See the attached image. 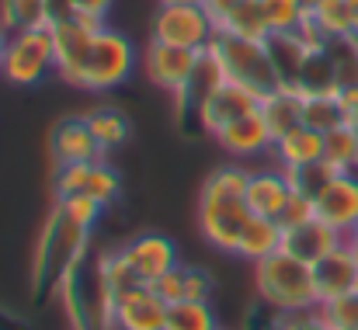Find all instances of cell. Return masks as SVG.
I'll return each mask as SVG.
<instances>
[{"instance_id":"1","label":"cell","mask_w":358,"mask_h":330,"mask_svg":"<svg viewBox=\"0 0 358 330\" xmlns=\"http://www.w3.org/2000/svg\"><path fill=\"white\" fill-rule=\"evenodd\" d=\"M254 285L257 299L282 310V313H303L317 310V282H313V264L292 257L289 250H278L264 261L254 264Z\"/></svg>"},{"instance_id":"2","label":"cell","mask_w":358,"mask_h":330,"mask_svg":"<svg viewBox=\"0 0 358 330\" xmlns=\"http://www.w3.org/2000/svg\"><path fill=\"white\" fill-rule=\"evenodd\" d=\"M209 52L216 56L220 70L227 80L234 84H243L247 91H254L257 98L271 94L278 84V73L271 66V56H268V45L257 42V38H240V35H230V31H220L209 45Z\"/></svg>"},{"instance_id":"3","label":"cell","mask_w":358,"mask_h":330,"mask_svg":"<svg viewBox=\"0 0 358 330\" xmlns=\"http://www.w3.org/2000/svg\"><path fill=\"white\" fill-rule=\"evenodd\" d=\"M136 63H139V52H136L132 38L105 24L91 38V49H87V59L80 66V84L77 87L80 91H115L132 77Z\"/></svg>"},{"instance_id":"4","label":"cell","mask_w":358,"mask_h":330,"mask_svg":"<svg viewBox=\"0 0 358 330\" xmlns=\"http://www.w3.org/2000/svg\"><path fill=\"white\" fill-rule=\"evenodd\" d=\"M49 73H56V49L49 28H31V31H14L3 49L0 77L10 87H35Z\"/></svg>"},{"instance_id":"5","label":"cell","mask_w":358,"mask_h":330,"mask_svg":"<svg viewBox=\"0 0 358 330\" xmlns=\"http://www.w3.org/2000/svg\"><path fill=\"white\" fill-rule=\"evenodd\" d=\"M216 35L220 28L202 3H157V14L150 21V38L192 52H206Z\"/></svg>"},{"instance_id":"6","label":"cell","mask_w":358,"mask_h":330,"mask_svg":"<svg viewBox=\"0 0 358 330\" xmlns=\"http://www.w3.org/2000/svg\"><path fill=\"white\" fill-rule=\"evenodd\" d=\"M94 24L73 17V14H56L52 24H49V35H52V49H56V77L70 87L80 84V66L87 59V49H91V38H94Z\"/></svg>"},{"instance_id":"7","label":"cell","mask_w":358,"mask_h":330,"mask_svg":"<svg viewBox=\"0 0 358 330\" xmlns=\"http://www.w3.org/2000/svg\"><path fill=\"white\" fill-rule=\"evenodd\" d=\"M247 220H250V209L243 199H216V195L199 199V229L216 250L237 254L240 233H243Z\"/></svg>"},{"instance_id":"8","label":"cell","mask_w":358,"mask_h":330,"mask_svg":"<svg viewBox=\"0 0 358 330\" xmlns=\"http://www.w3.org/2000/svg\"><path fill=\"white\" fill-rule=\"evenodd\" d=\"M122 181L105 160H87V164H66L56 174V199H94L101 206H112L119 199Z\"/></svg>"},{"instance_id":"9","label":"cell","mask_w":358,"mask_h":330,"mask_svg":"<svg viewBox=\"0 0 358 330\" xmlns=\"http://www.w3.org/2000/svg\"><path fill=\"white\" fill-rule=\"evenodd\" d=\"M122 254L143 285H153L157 278H164L167 271L178 268V247L164 233H139L136 240H129L122 247Z\"/></svg>"},{"instance_id":"10","label":"cell","mask_w":358,"mask_h":330,"mask_svg":"<svg viewBox=\"0 0 358 330\" xmlns=\"http://www.w3.org/2000/svg\"><path fill=\"white\" fill-rule=\"evenodd\" d=\"M261 108V98L254 94V91H247L243 84H234V80H223L199 108H195V118H199V125L206 129V132H220V129H227L230 122H237L243 115H250V111Z\"/></svg>"},{"instance_id":"11","label":"cell","mask_w":358,"mask_h":330,"mask_svg":"<svg viewBox=\"0 0 358 330\" xmlns=\"http://www.w3.org/2000/svg\"><path fill=\"white\" fill-rule=\"evenodd\" d=\"M195 59H199V52H192V49H178V45H167V42L150 38L146 56H143V66H146L150 84H157L160 91L181 94L185 84H188V77H192V70H195Z\"/></svg>"},{"instance_id":"12","label":"cell","mask_w":358,"mask_h":330,"mask_svg":"<svg viewBox=\"0 0 358 330\" xmlns=\"http://www.w3.org/2000/svg\"><path fill=\"white\" fill-rule=\"evenodd\" d=\"M49 150H52V160L59 167L66 164H87V160H105V150L101 143L94 139L91 125L84 115H70L63 122L52 125V136H49Z\"/></svg>"},{"instance_id":"13","label":"cell","mask_w":358,"mask_h":330,"mask_svg":"<svg viewBox=\"0 0 358 330\" xmlns=\"http://www.w3.org/2000/svg\"><path fill=\"white\" fill-rule=\"evenodd\" d=\"M167 303L157 296L153 285H136L115 299V327L119 330H164L167 327Z\"/></svg>"},{"instance_id":"14","label":"cell","mask_w":358,"mask_h":330,"mask_svg":"<svg viewBox=\"0 0 358 330\" xmlns=\"http://www.w3.org/2000/svg\"><path fill=\"white\" fill-rule=\"evenodd\" d=\"M313 209L317 220L334 226L338 233H348L358 222V174H334L313 199Z\"/></svg>"},{"instance_id":"15","label":"cell","mask_w":358,"mask_h":330,"mask_svg":"<svg viewBox=\"0 0 358 330\" xmlns=\"http://www.w3.org/2000/svg\"><path fill=\"white\" fill-rule=\"evenodd\" d=\"M216 143H220L230 157L250 160V157H264V153H271L275 136H271L264 115H261V108H257V111H250V115H243V118H237V122H230L227 129H220V132H216Z\"/></svg>"},{"instance_id":"16","label":"cell","mask_w":358,"mask_h":330,"mask_svg":"<svg viewBox=\"0 0 358 330\" xmlns=\"http://www.w3.org/2000/svg\"><path fill=\"white\" fill-rule=\"evenodd\" d=\"M313 282H317V299L320 303H331V299H341V296L355 292L358 254L348 243H341L338 250H331L324 261L313 264Z\"/></svg>"},{"instance_id":"17","label":"cell","mask_w":358,"mask_h":330,"mask_svg":"<svg viewBox=\"0 0 358 330\" xmlns=\"http://www.w3.org/2000/svg\"><path fill=\"white\" fill-rule=\"evenodd\" d=\"M289 199H292V188H289L285 171H250V174H247L243 202H247L250 216L278 220Z\"/></svg>"},{"instance_id":"18","label":"cell","mask_w":358,"mask_h":330,"mask_svg":"<svg viewBox=\"0 0 358 330\" xmlns=\"http://www.w3.org/2000/svg\"><path fill=\"white\" fill-rule=\"evenodd\" d=\"M341 243H345V233H338L334 226H327L324 220H310V222H303V226L285 229L282 250H289L292 257H299L306 264H317L331 250H338Z\"/></svg>"},{"instance_id":"19","label":"cell","mask_w":358,"mask_h":330,"mask_svg":"<svg viewBox=\"0 0 358 330\" xmlns=\"http://www.w3.org/2000/svg\"><path fill=\"white\" fill-rule=\"evenodd\" d=\"M324 153H327V136L310 129V125H296L289 129L285 136L275 139L271 146V157L278 160L282 171H292V167H310V164H324Z\"/></svg>"},{"instance_id":"20","label":"cell","mask_w":358,"mask_h":330,"mask_svg":"<svg viewBox=\"0 0 358 330\" xmlns=\"http://www.w3.org/2000/svg\"><path fill=\"white\" fill-rule=\"evenodd\" d=\"M268 45V56H271V66L278 73V84L282 87H296L299 84V73H303V63L310 56V42L299 35V31H271L264 38Z\"/></svg>"},{"instance_id":"21","label":"cell","mask_w":358,"mask_h":330,"mask_svg":"<svg viewBox=\"0 0 358 330\" xmlns=\"http://www.w3.org/2000/svg\"><path fill=\"white\" fill-rule=\"evenodd\" d=\"M282 240H285V229L278 226V220H264V216H250L243 233H240V243H237V257L257 264L271 254L282 250Z\"/></svg>"},{"instance_id":"22","label":"cell","mask_w":358,"mask_h":330,"mask_svg":"<svg viewBox=\"0 0 358 330\" xmlns=\"http://www.w3.org/2000/svg\"><path fill=\"white\" fill-rule=\"evenodd\" d=\"M261 115L271 129V136H285L289 129L303 125V91L299 87H275L261 98Z\"/></svg>"},{"instance_id":"23","label":"cell","mask_w":358,"mask_h":330,"mask_svg":"<svg viewBox=\"0 0 358 330\" xmlns=\"http://www.w3.org/2000/svg\"><path fill=\"white\" fill-rule=\"evenodd\" d=\"M227 77H223V70H220V63H216V56L206 49V52H199V59H195V70H192V77H188V84H185V91L178 94V105L181 111L188 115H195V108L223 84Z\"/></svg>"},{"instance_id":"24","label":"cell","mask_w":358,"mask_h":330,"mask_svg":"<svg viewBox=\"0 0 358 330\" xmlns=\"http://www.w3.org/2000/svg\"><path fill=\"white\" fill-rule=\"evenodd\" d=\"M56 17L52 0H0V24L14 31H31V28H49Z\"/></svg>"},{"instance_id":"25","label":"cell","mask_w":358,"mask_h":330,"mask_svg":"<svg viewBox=\"0 0 358 330\" xmlns=\"http://www.w3.org/2000/svg\"><path fill=\"white\" fill-rule=\"evenodd\" d=\"M296 87L306 91V94H338V91H341V84H338V66H334L327 45L310 49V56H306V63H303V73H299V84H296Z\"/></svg>"},{"instance_id":"26","label":"cell","mask_w":358,"mask_h":330,"mask_svg":"<svg viewBox=\"0 0 358 330\" xmlns=\"http://www.w3.org/2000/svg\"><path fill=\"white\" fill-rule=\"evenodd\" d=\"M87 118V125H91V132H94V139L101 143V150L108 153V150H115L122 146L125 139H129V132H132V125H129V115L122 108H94L84 115Z\"/></svg>"},{"instance_id":"27","label":"cell","mask_w":358,"mask_h":330,"mask_svg":"<svg viewBox=\"0 0 358 330\" xmlns=\"http://www.w3.org/2000/svg\"><path fill=\"white\" fill-rule=\"evenodd\" d=\"M324 164L334 174H358V132L348 125H338L327 132V153Z\"/></svg>"},{"instance_id":"28","label":"cell","mask_w":358,"mask_h":330,"mask_svg":"<svg viewBox=\"0 0 358 330\" xmlns=\"http://www.w3.org/2000/svg\"><path fill=\"white\" fill-rule=\"evenodd\" d=\"M310 21L317 24V31L331 42V38H345V35H355L352 31V10H348V0H317L310 7Z\"/></svg>"},{"instance_id":"29","label":"cell","mask_w":358,"mask_h":330,"mask_svg":"<svg viewBox=\"0 0 358 330\" xmlns=\"http://www.w3.org/2000/svg\"><path fill=\"white\" fill-rule=\"evenodd\" d=\"M164 330H220V324H216L209 299H181L167 310Z\"/></svg>"},{"instance_id":"30","label":"cell","mask_w":358,"mask_h":330,"mask_svg":"<svg viewBox=\"0 0 358 330\" xmlns=\"http://www.w3.org/2000/svg\"><path fill=\"white\" fill-rule=\"evenodd\" d=\"M220 31H230V35H240V38H257V42H264V38L271 35V28H268L264 10H261V0H243L237 10L220 24Z\"/></svg>"},{"instance_id":"31","label":"cell","mask_w":358,"mask_h":330,"mask_svg":"<svg viewBox=\"0 0 358 330\" xmlns=\"http://www.w3.org/2000/svg\"><path fill=\"white\" fill-rule=\"evenodd\" d=\"M303 125H310V129H317L324 136L331 129L345 125L341 122V101H338V94H306L303 91Z\"/></svg>"},{"instance_id":"32","label":"cell","mask_w":358,"mask_h":330,"mask_svg":"<svg viewBox=\"0 0 358 330\" xmlns=\"http://www.w3.org/2000/svg\"><path fill=\"white\" fill-rule=\"evenodd\" d=\"M261 10L271 31H299V24L310 14L306 0H261Z\"/></svg>"},{"instance_id":"33","label":"cell","mask_w":358,"mask_h":330,"mask_svg":"<svg viewBox=\"0 0 358 330\" xmlns=\"http://www.w3.org/2000/svg\"><path fill=\"white\" fill-rule=\"evenodd\" d=\"M247 174L237 164H227V167H216L206 181H202V195H216V199H243L247 192Z\"/></svg>"},{"instance_id":"34","label":"cell","mask_w":358,"mask_h":330,"mask_svg":"<svg viewBox=\"0 0 358 330\" xmlns=\"http://www.w3.org/2000/svg\"><path fill=\"white\" fill-rule=\"evenodd\" d=\"M278 171H282V167H278ZM285 178H289V188H292L296 195L317 199V195L324 192V185L334 178V171H331L327 164H310V167H292V171H285Z\"/></svg>"},{"instance_id":"35","label":"cell","mask_w":358,"mask_h":330,"mask_svg":"<svg viewBox=\"0 0 358 330\" xmlns=\"http://www.w3.org/2000/svg\"><path fill=\"white\" fill-rule=\"evenodd\" d=\"M56 206H59V213H63L66 220L73 222V226H80V229H94V222L101 220V213H105V206H101V202L84 199V195H73V199H56Z\"/></svg>"},{"instance_id":"36","label":"cell","mask_w":358,"mask_h":330,"mask_svg":"<svg viewBox=\"0 0 358 330\" xmlns=\"http://www.w3.org/2000/svg\"><path fill=\"white\" fill-rule=\"evenodd\" d=\"M108 10H112V0H56V14H73L94 28H105Z\"/></svg>"},{"instance_id":"37","label":"cell","mask_w":358,"mask_h":330,"mask_svg":"<svg viewBox=\"0 0 358 330\" xmlns=\"http://www.w3.org/2000/svg\"><path fill=\"white\" fill-rule=\"evenodd\" d=\"M320 313L327 317V324L334 330H358V296L348 292V296H341V299L320 303Z\"/></svg>"},{"instance_id":"38","label":"cell","mask_w":358,"mask_h":330,"mask_svg":"<svg viewBox=\"0 0 358 330\" xmlns=\"http://www.w3.org/2000/svg\"><path fill=\"white\" fill-rule=\"evenodd\" d=\"M289 317L292 313H282V310L261 303L247 313V330H289Z\"/></svg>"},{"instance_id":"39","label":"cell","mask_w":358,"mask_h":330,"mask_svg":"<svg viewBox=\"0 0 358 330\" xmlns=\"http://www.w3.org/2000/svg\"><path fill=\"white\" fill-rule=\"evenodd\" d=\"M310 220H317L313 199H303V195L292 192V199L285 202V209H282V216H278V226H282V229H292V226H303V222H310Z\"/></svg>"},{"instance_id":"40","label":"cell","mask_w":358,"mask_h":330,"mask_svg":"<svg viewBox=\"0 0 358 330\" xmlns=\"http://www.w3.org/2000/svg\"><path fill=\"white\" fill-rule=\"evenodd\" d=\"M153 289H157V296H160L167 306L181 303V299H185V268L178 264L174 271H167L164 278H157V282H153Z\"/></svg>"},{"instance_id":"41","label":"cell","mask_w":358,"mask_h":330,"mask_svg":"<svg viewBox=\"0 0 358 330\" xmlns=\"http://www.w3.org/2000/svg\"><path fill=\"white\" fill-rule=\"evenodd\" d=\"M213 296V275L206 268H185V299H209Z\"/></svg>"},{"instance_id":"42","label":"cell","mask_w":358,"mask_h":330,"mask_svg":"<svg viewBox=\"0 0 358 330\" xmlns=\"http://www.w3.org/2000/svg\"><path fill=\"white\" fill-rule=\"evenodd\" d=\"M289 330H334V327L327 324V317H324L320 306H317V310L292 313V317H289Z\"/></svg>"},{"instance_id":"43","label":"cell","mask_w":358,"mask_h":330,"mask_svg":"<svg viewBox=\"0 0 358 330\" xmlns=\"http://www.w3.org/2000/svg\"><path fill=\"white\" fill-rule=\"evenodd\" d=\"M338 101H341V122L358 132V84L341 87V91H338Z\"/></svg>"},{"instance_id":"44","label":"cell","mask_w":358,"mask_h":330,"mask_svg":"<svg viewBox=\"0 0 358 330\" xmlns=\"http://www.w3.org/2000/svg\"><path fill=\"white\" fill-rule=\"evenodd\" d=\"M240 3H243V0H202V7H206V10L213 14L216 28H220V24H223V21H227V17H230V14L237 10Z\"/></svg>"},{"instance_id":"45","label":"cell","mask_w":358,"mask_h":330,"mask_svg":"<svg viewBox=\"0 0 358 330\" xmlns=\"http://www.w3.org/2000/svg\"><path fill=\"white\" fill-rule=\"evenodd\" d=\"M345 243H348V247H352V250L358 254V222L352 226V229H348V233H345Z\"/></svg>"},{"instance_id":"46","label":"cell","mask_w":358,"mask_h":330,"mask_svg":"<svg viewBox=\"0 0 358 330\" xmlns=\"http://www.w3.org/2000/svg\"><path fill=\"white\" fill-rule=\"evenodd\" d=\"M348 10H352V31L358 35V0H348Z\"/></svg>"},{"instance_id":"47","label":"cell","mask_w":358,"mask_h":330,"mask_svg":"<svg viewBox=\"0 0 358 330\" xmlns=\"http://www.w3.org/2000/svg\"><path fill=\"white\" fill-rule=\"evenodd\" d=\"M7 38H10V31L0 24V63H3V49H7Z\"/></svg>"},{"instance_id":"48","label":"cell","mask_w":358,"mask_h":330,"mask_svg":"<svg viewBox=\"0 0 358 330\" xmlns=\"http://www.w3.org/2000/svg\"><path fill=\"white\" fill-rule=\"evenodd\" d=\"M157 3H202V0H157Z\"/></svg>"},{"instance_id":"49","label":"cell","mask_w":358,"mask_h":330,"mask_svg":"<svg viewBox=\"0 0 358 330\" xmlns=\"http://www.w3.org/2000/svg\"><path fill=\"white\" fill-rule=\"evenodd\" d=\"M355 296H358V282H355Z\"/></svg>"}]
</instances>
